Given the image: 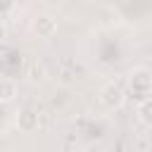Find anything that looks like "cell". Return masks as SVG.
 I'll return each mask as SVG.
<instances>
[{
	"instance_id": "cell-5",
	"label": "cell",
	"mask_w": 152,
	"mask_h": 152,
	"mask_svg": "<svg viewBox=\"0 0 152 152\" xmlns=\"http://www.w3.org/2000/svg\"><path fill=\"white\" fill-rule=\"evenodd\" d=\"M5 36H7V28H5V26H2V24H0V40H2V38H5Z\"/></svg>"
},
{
	"instance_id": "cell-4",
	"label": "cell",
	"mask_w": 152,
	"mask_h": 152,
	"mask_svg": "<svg viewBox=\"0 0 152 152\" xmlns=\"http://www.w3.org/2000/svg\"><path fill=\"white\" fill-rule=\"evenodd\" d=\"M14 95H17V86H14V81H5V78H0V100L10 102V100H14Z\"/></svg>"
},
{
	"instance_id": "cell-1",
	"label": "cell",
	"mask_w": 152,
	"mask_h": 152,
	"mask_svg": "<svg viewBox=\"0 0 152 152\" xmlns=\"http://www.w3.org/2000/svg\"><path fill=\"white\" fill-rule=\"evenodd\" d=\"M131 88H133V95L140 97V102L150 100V97H147V95H150V71H147L145 66H140V69H135V71L131 74Z\"/></svg>"
},
{
	"instance_id": "cell-2",
	"label": "cell",
	"mask_w": 152,
	"mask_h": 152,
	"mask_svg": "<svg viewBox=\"0 0 152 152\" xmlns=\"http://www.w3.org/2000/svg\"><path fill=\"white\" fill-rule=\"evenodd\" d=\"M124 88L121 86H116V83H109V86H104L102 90H100V102L107 107V109H119L121 104H124Z\"/></svg>"
},
{
	"instance_id": "cell-3",
	"label": "cell",
	"mask_w": 152,
	"mask_h": 152,
	"mask_svg": "<svg viewBox=\"0 0 152 152\" xmlns=\"http://www.w3.org/2000/svg\"><path fill=\"white\" fill-rule=\"evenodd\" d=\"M33 31H36L40 38H50V36L57 31V21H55L52 17H48V14H40V17L33 21Z\"/></svg>"
}]
</instances>
